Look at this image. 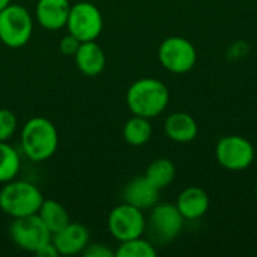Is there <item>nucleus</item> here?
<instances>
[{
    "label": "nucleus",
    "instance_id": "obj_1",
    "mask_svg": "<svg viewBox=\"0 0 257 257\" xmlns=\"http://www.w3.org/2000/svg\"><path fill=\"white\" fill-rule=\"evenodd\" d=\"M169 101L170 92L167 86L152 77L136 80L126 90V105L136 116L157 117L167 108Z\"/></svg>",
    "mask_w": 257,
    "mask_h": 257
},
{
    "label": "nucleus",
    "instance_id": "obj_2",
    "mask_svg": "<svg viewBox=\"0 0 257 257\" xmlns=\"http://www.w3.org/2000/svg\"><path fill=\"white\" fill-rule=\"evenodd\" d=\"M57 146L59 133L50 119L35 116L24 123L21 130V149L30 161H47L54 155Z\"/></svg>",
    "mask_w": 257,
    "mask_h": 257
},
{
    "label": "nucleus",
    "instance_id": "obj_3",
    "mask_svg": "<svg viewBox=\"0 0 257 257\" xmlns=\"http://www.w3.org/2000/svg\"><path fill=\"white\" fill-rule=\"evenodd\" d=\"M44 196L41 190L27 181H9L0 190V211L11 218L38 214Z\"/></svg>",
    "mask_w": 257,
    "mask_h": 257
},
{
    "label": "nucleus",
    "instance_id": "obj_4",
    "mask_svg": "<svg viewBox=\"0 0 257 257\" xmlns=\"http://www.w3.org/2000/svg\"><path fill=\"white\" fill-rule=\"evenodd\" d=\"M33 33V17L17 3H9L0 11V41L9 48L24 47Z\"/></svg>",
    "mask_w": 257,
    "mask_h": 257
},
{
    "label": "nucleus",
    "instance_id": "obj_5",
    "mask_svg": "<svg viewBox=\"0 0 257 257\" xmlns=\"http://www.w3.org/2000/svg\"><path fill=\"white\" fill-rule=\"evenodd\" d=\"M9 236L18 248L35 254L51 241V232L38 214L12 218Z\"/></svg>",
    "mask_w": 257,
    "mask_h": 257
},
{
    "label": "nucleus",
    "instance_id": "obj_6",
    "mask_svg": "<svg viewBox=\"0 0 257 257\" xmlns=\"http://www.w3.org/2000/svg\"><path fill=\"white\" fill-rule=\"evenodd\" d=\"M65 27L68 33L75 36L80 42L96 41L104 27L102 14L98 6L90 2L74 3Z\"/></svg>",
    "mask_w": 257,
    "mask_h": 257
},
{
    "label": "nucleus",
    "instance_id": "obj_7",
    "mask_svg": "<svg viewBox=\"0 0 257 257\" xmlns=\"http://www.w3.org/2000/svg\"><path fill=\"white\" fill-rule=\"evenodd\" d=\"M158 60L169 72L185 74L194 68L197 62V51L187 38L169 36L160 44Z\"/></svg>",
    "mask_w": 257,
    "mask_h": 257
},
{
    "label": "nucleus",
    "instance_id": "obj_8",
    "mask_svg": "<svg viewBox=\"0 0 257 257\" xmlns=\"http://www.w3.org/2000/svg\"><path fill=\"white\" fill-rule=\"evenodd\" d=\"M107 226L111 236L116 241L123 242L143 236L146 230V218L142 209L123 202L111 209Z\"/></svg>",
    "mask_w": 257,
    "mask_h": 257
},
{
    "label": "nucleus",
    "instance_id": "obj_9",
    "mask_svg": "<svg viewBox=\"0 0 257 257\" xmlns=\"http://www.w3.org/2000/svg\"><path fill=\"white\" fill-rule=\"evenodd\" d=\"M215 158L226 170L241 172L253 164L254 148L242 136H226L217 143Z\"/></svg>",
    "mask_w": 257,
    "mask_h": 257
},
{
    "label": "nucleus",
    "instance_id": "obj_10",
    "mask_svg": "<svg viewBox=\"0 0 257 257\" xmlns=\"http://www.w3.org/2000/svg\"><path fill=\"white\" fill-rule=\"evenodd\" d=\"M185 218L179 212L176 205L172 203H157L151 208L149 220L146 227H149L155 241L166 244L173 241L182 230Z\"/></svg>",
    "mask_w": 257,
    "mask_h": 257
},
{
    "label": "nucleus",
    "instance_id": "obj_11",
    "mask_svg": "<svg viewBox=\"0 0 257 257\" xmlns=\"http://www.w3.org/2000/svg\"><path fill=\"white\" fill-rule=\"evenodd\" d=\"M51 242L60 256H75L83 253L87 247L90 242V233L84 224L71 221L63 229L51 235Z\"/></svg>",
    "mask_w": 257,
    "mask_h": 257
},
{
    "label": "nucleus",
    "instance_id": "obj_12",
    "mask_svg": "<svg viewBox=\"0 0 257 257\" xmlns=\"http://www.w3.org/2000/svg\"><path fill=\"white\" fill-rule=\"evenodd\" d=\"M71 6L69 0H38L35 8L36 21L47 30H60L66 26Z\"/></svg>",
    "mask_w": 257,
    "mask_h": 257
},
{
    "label": "nucleus",
    "instance_id": "obj_13",
    "mask_svg": "<svg viewBox=\"0 0 257 257\" xmlns=\"http://www.w3.org/2000/svg\"><path fill=\"white\" fill-rule=\"evenodd\" d=\"M123 202L130 203L142 211L151 209L158 203L160 199V190L154 187L146 176H136L133 178L123 188L122 193Z\"/></svg>",
    "mask_w": 257,
    "mask_h": 257
},
{
    "label": "nucleus",
    "instance_id": "obj_14",
    "mask_svg": "<svg viewBox=\"0 0 257 257\" xmlns=\"http://www.w3.org/2000/svg\"><path fill=\"white\" fill-rule=\"evenodd\" d=\"M74 59L78 71L86 77H96L104 71L107 63L104 50L95 41L81 42L77 53L74 54Z\"/></svg>",
    "mask_w": 257,
    "mask_h": 257
},
{
    "label": "nucleus",
    "instance_id": "obj_15",
    "mask_svg": "<svg viewBox=\"0 0 257 257\" xmlns=\"http://www.w3.org/2000/svg\"><path fill=\"white\" fill-rule=\"evenodd\" d=\"M176 206L185 220H199L209 209V196L199 187H187L178 196Z\"/></svg>",
    "mask_w": 257,
    "mask_h": 257
},
{
    "label": "nucleus",
    "instance_id": "obj_16",
    "mask_svg": "<svg viewBox=\"0 0 257 257\" xmlns=\"http://www.w3.org/2000/svg\"><path fill=\"white\" fill-rule=\"evenodd\" d=\"M166 136L176 143H190L197 137L199 126L196 119L185 111H175L164 122Z\"/></svg>",
    "mask_w": 257,
    "mask_h": 257
},
{
    "label": "nucleus",
    "instance_id": "obj_17",
    "mask_svg": "<svg viewBox=\"0 0 257 257\" xmlns=\"http://www.w3.org/2000/svg\"><path fill=\"white\" fill-rule=\"evenodd\" d=\"M38 215L44 221V224L48 227L51 235L59 232L66 224L71 223L69 214L65 209V206L60 205L57 200H53V199H48V200L44 199V202H42V205H41V208L38 211Z\"/></svg>",
    "mask_w": 257,
    "mask_h": 257
},
{
    "label": "nucleus",
    "instance_id": "obj_18",
    "mask_svg": "<svg viewBox=\"0 0 257 257\" xmlns=\"http://www.w3.org/2000/svg\"><path fill=\"white\" fill-rule=\"evenodd\" d=\"M123 139L131 146H143L146 145L152 137V125L148 117L136 116L130 117L122 130Z\"/></svg>",
    "mask_w": 257,
    "mask_h": 257
},
{
    "label": "nucleus",
    "instance_id": "obj_19",
    "mask_svg": "<svg viewBox=\"0 0 257 257\" xmlns=\"http://www.w3.org/2000/svg\"><path fill=\"white\" fill-rule=\"evenodd\" d=\"M145 176L154 187L163 190L167 188L175 181L176 167L173 161H170L169 158H157L148 166Z\"/></svg>",
    "mask_w": 257,
    "mask_h": 257
},
{
    "label": "nucleus",
    "instance_id": "obj_20",
    "mask_svg": "<svg viewBox=\"0 0 257 257\" xmlns=\"http://www.w3.org/2000/svg\"><path fill=\"white\" fill-rule=\"evenodd\" d=\"M21 167L18 151L8 142H0V184H6L17 178Z\"/></svg>",
    "mask_w": 257,
    "mask_h": 257
},
{
    "label": "nucleus",
    "instance_id": "obj_21",
    "mask_svg": "<svg viewBox=\"0 0 257 257\" xmlns=\"http://www.w3.org/2000/svg\"><path fill=\"white\" fill-rule=\"evenodd\" d=\"M157 248L154 244L148 239H143V236L128 239L123 242H119L117 250L114 251V257H155Z\"/></svg>",
    "mask_w": 257,
    "mask_h": 257
},
{
    "label": "nucleus",
    "instance_id": "obj_22",
    "mask_svg": "<svg viewBox=\"0 0 257 257\" xmlns=\"http://www.w3.org/2000/svg\"><path fill=\"white\" fill-rule=\"evenodd\" d=\"M18 120L12 110L0 108V142H8L17 131Z\"/></svg>",
    "mask_w": 257,
    "mask_h": 257
},
{
    "label": "nucleus",
    "instance_id": "obj_23",
    "mask_svg": "<svg viewBox=\"0 0 257 257\" xmlns=\"http://www.w3.org/2000/svg\"><path fill=\"white\" fill-rule=\"evenodd\" d=\"M86 257H114V251L101 242H95V244H87V247L83 250L81 253Z\"/></svg>",
    "mask_w": 257,
    "mask_h": 257
},
{
    "label": "nucleus",
    "instance_id": "obj_24",
    "mask_svg": "<svg viewBox=\"0 0 257 257\" xmlns=\"http://www.w3.org/2000/svg\"><path fill=\"white\" fill-rule=\"evenodd\" d=\"M80 44H81V42H80L75 36H72L71 33H68V35H65V36L60 39V42H59V50H60V53L65 54V56H74V54L77 53Z\"/></svg>",
    "mask_w": 257,
    "mask_h": 257
},
{
    "label": "nucleus",
    "instance_id": "obj_25",
    "mask_svg": "<svg viewBox=\"0 0 257 257\" xmlns=\"http://www.w3.org/2000/svg\"><path fill=\"white\" fill-rule=\"evenodd\" d=\"M36 256H39V257H57V256H60L59 254V251H57V248L54 247V244L50 241L48 244H45L38 253H36Z\"/></svg>",
    "mask_w": 257,
    "mask_h": 257
},
{
    "label": "nucleus",
    "instance_id": "obj_26",
    "mask_svg": "<svg viewBox=\"0 0 257 257\" xmlns=\"http://www.w3.org/2000/svg\"><path fill=\"white\" fill-rule=\"evenodd\" d=\"M11 2H12V0H0V11H2L3 8H6Z\"/></svg>",
    "mask_w": 257,
    "mask_h": 257
},
{
    "label": "nucleus",
    "instance_id": "obj_27",
    "mask_svg": "<svg viewBox=\"0 0 257 257\" xmlns=\"http://www.w3.org/2000/svg\"><path fill=\"white\" fill-rule=\"evenodd\" d=\"M256 199H257V187H256Z\"/></svg>",
    "mask_w": 257,
    "mask_h": 257
}]
</instances>
